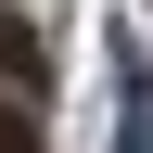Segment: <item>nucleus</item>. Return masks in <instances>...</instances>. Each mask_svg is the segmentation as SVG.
I'll return each mask as SVG.
<instances>
[{
	"instance_id": "obj_1",
	"label": "nucleus",
	"mask_w": 153,
	"mask_h": 153,
	"mask_svg": "<svg viewBox=\"0 0 153 153\" xmlns=\"http://www.w3.org/2000/svg\"><path fill=\"white\" fill-rule=\"evenodd\" d=\"M0 76H13V89H26V102H38V76H51V64H38V26H26V13H13V26H0Z\"/></svg>"
},
{
	"instance_id": "obj_2",
	"label": "nucleus",
	"mask_w": 153,
	"mask_h": 153,
	"mask_svg": "<svg viewBox=\"0 0 153 153\" xmlns=\"http://www.w3.org/2000/svg\"><path fill=\"white\" fill-rule=\"evenodd\" d=\"M0 153H38V128H26V115H0Z\"/></svg>"
}]
</instances>
